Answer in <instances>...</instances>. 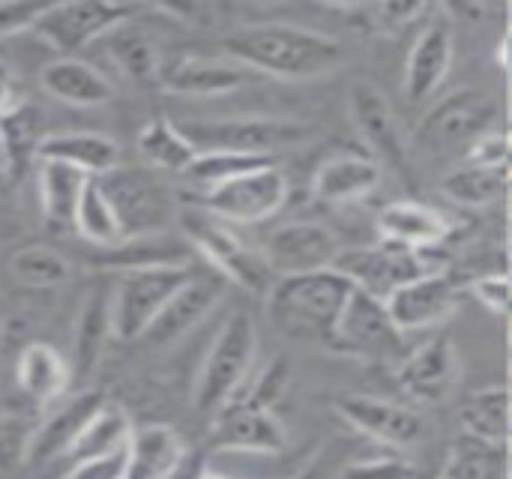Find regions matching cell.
<instances>
[{"instance_id":"1","label":"cell","mask_w":512,"mask_h":479,"mask_svg":"<svg viewBox=\"0 0 512 479\" xmlns=\"http://www.w3.org/2000/svg\"><path fill=\"white\" fill-rule=\"evenodd\" d=\"M225 51L252 75H273L285 81H312L336 72L348 51L336 36L300 24H258L225 36Z\"/></svg>"},{"instance_id":"2","label":"cell","mask_w":512,"mask_h":479,"mask_svg":"<svg viewBox=\"0 0 512 479\" xmlns=\"http://www.w3.org/2000/svg\"><path fill=\"white\" fill-rule=\"evenodd\" d=\"M351 291L354 288L336 270L285 276L270 285L267 312L285 336L330 345Z\"/></svg>"},{"instance_id":"3","label":"cell","mask_w":512,"mask_h":479,"mask_svg":"<svg viewBox=\"0 0 512 479\" xmlns=\"http://www.w3.org/2000/svg\"><path fill=\"white\" fill-rule=\"evenodd\" d=\"M258 357V327L249 312L237 309L219 327L195 378L192 402L204 414H219L225 405L243 399V384Z\"/></svg>"},{"instance_id":"4","label":"cell","mask_w":512,"mask_h":479,"mask_svg":"<svg viewBox=\"0 0 512 479\" xmlns=\"http://www.w3.org/2000/svg\"><path fill=\"white\" fill-rule=\"evenodd\" d=\"M498 120H501V105L489 93L477 87H465L444 96L426 111V117L414 132V144L417 150L435 159L468 156V150L480 138L498 129Z\"/></svg>"},{"instance_id":"5","label":"cell","mask_w":512,"mask_h":479,"mask_svg":"<svg viewBox=\"0 0 512 479\" xmlns=\"http://www.w3.org/2000/svg\"><path fill=\"white\" fill-rule=\"evenodd\" d=\"M195 153H234L273 159L276 150L312 138V126L285 117H228V120H174Z\"/></svg>"},{"instance_id":"6","label":"cell","mask_w":512,"mask_h":479,"mask_svg":"<svg viewBox=\"0 0 512 479\" xmlns=\"http://www.w3.org/2000/svg\"><path fill=\"white\" fill-rule=\"evenodd\" d=\"M177 225L183 237L189 240V246H195V252L210 264V270L219 273L225 282L243 285L255 294H267L270 285L276 282L264 258L255 249H249L228 228V222L198 207H186V210H177Z\"/></svg>"},{"instance_id":"7","label":"cell","mask_w":512,"mask_h":479,"mask_svg":"<svg viewBox=\"0 0 512 479\" xmlns=\"http://www.w3.org/2000/svg\"><path fill=\"white\" fill-rule=\"evenodd\" d=\"M120 222L123 240L162 234L177 219V201L153 168H114L96 177Z\"/></svg>"},{"instance_id":"8","label":"cell","mask_w":512,"mask_h":479,"mask_svg":"<svg viewBox=\"0 0 512 479\" xmlns=\"http://www.w3.org/2000/svg\"><path fill=\"white\" fill-rule=\"evenodd\" d=\"M195 273L189 264H156L126 270L111 291V336L120 342L141 339L174 291Z\"/></svg>"},{"instance_id":"9","label":"cell","mask_w":512,"mask_h":479,"mask_svg":"<svg viewBox=\"0 0 512 479\" xmlns=\"http://www.w3.org/2000/svg\"><path fill=\"white\" fill-rule=\"evenodd\" d=\"M288 177L285 171L273 165L255 168L249 174H240L234 180H225L213 189H204L192 198V207L222 219V222H240V225H258L273 219L285 201H288Z\"/></svg>"},{"instance_id":"10","label":"cell","mask_w":512,"mask_h":479,"mask_svg":"<svg viewBox=\"0 0 512 479\" xmlns=\"http://www.w3.org/2000/svg\"><path fill=\"white\" fill-rule=\"evenodd\" d=\"M138 6L114 0H87V3H45L42 15L33 21V33L60 54L81 51L105 39L114 27L132 21Z\"/></svg>"},{"instance_id":"11","label":"cell","mask_w":512,"mask_h":479,"mask_svg":"<svg viewBox=\"0 0 512 479\" xmlns=\"http://www.w3.org/2000/svg\"><path fill=\"white\" fill-rule=\"evenodd\" d=\"M333 270L354 291H363L381 303H387V297L393 291H399L402 285L420 279L423 273H432L423 252H411V249H402V246H393L384 240H378L372 246L342 249L339 258L333 261Z\"/></svg>"},{"instance_id":"12","label":"cell","mask_w":512,"mask_h":479,"mask_svg":"<svg viewBox=\"0 0 512 479\" xmlns=\"http://www.w3.org/2000/svg\"><path fill=\"white\" fill-rule=\"evenodd\" d=\"M342 249L345 246L327 225L300 219V222H285L273 228L264 237L258 255L264 258L273 279H285V276L333 270V261L339 258Z\"/></svg>"},{"instance_id":"13","label":"cell","mask_w":512,"mask_h":479,"mask_svg":"<svg viewBox=\"0 0 512 479\" xmlns=\"http://www.w3.org/2000/svg\"><path fill=\"white\" fill-rule=\"evenodd\" d=\"M339 354L357 360H393L402 348V333L387 315V306L363 291H351L336 321L330 342Z\"/></svg>"},{"instance_id":"14","label":"cell","mask_w":512,"mask_h":479,"mask_svg":"<svg viewBox=\"0 0 512 479\" xmlns=\"http://www.w3.org/2000/svg\"><path fill=\"white\" fill-rule=\"evenodd\" d=\"M348 111L351 120L363 138V144L372 150V159L381 165L387 162L402 177L411 174V150L402 135L399 117L390 105V99L369 81H354L348 93Z\"/></svg>"},{"instance_id":"15","label":"cell","mask_w":512,"mask_h":479,"mask_svg":"<svg viewBox=\"0 0 512 479\" xmlns=\"http://www.w3.org/2000/svg\"><path fill=\"white\" fill-rule=\"evenodd\" d=\"M456 54V27L447 9H435V15L417 33L402 75V93L408 102H426L450 75Z\"/></svg>"},{"instance_id":"16","label":"cell","mask_w":512,"mask_h":479,"mask_svg":"<svg viewBox=\"0 0 512 479\" xmlns=\"http://www.w3.org/2000/svg\"><path fill=\"white\" fill-rule=\"evenodd\" d=\"M336 411L351 429H357L360 435H366L384 447L408 450V447L420 444L426 435L423 417L414 408L390 402V399L351 393L336 402Z\"/></svg>"},{"instance_id":"17","label":"cell","mask_w":512,"mask_h":479,"mask_svg":"<svg viewBox=\"0 0 512 479\" xmlns=\"http://www.w3.org/2000/svg\"><path fill=\"white\" fill-rule=\"evenodd\" d=\"M459 303V288L450 276L432 270L423 273L420 279L402 285L399 291H393L387 297V315L396 324V330L405 333H420V330H432L438 324H444Z\"/></svg>"},{"instance_id":"18","label":"cell","mask_w":512,"mask_h":479,"mask_svg":"<svg viewBox=\"0 0 512 479\" xmlns=\"http://www.w3.org/2000/svg\"><path fill=\"white\" fill-rule=\"evenodd\" d=\"M252 72L231 57L210 54H177L159 63L156 81L180 96H228L240 90Z\"/></svg>"},{"instance_id":"19","label":"cell","mask_w":512,"mask_h":479,"mask_svg":"<svg viewBox=\"0 0 512 479\" xmlns=\"http://www.w3.org/2000/svg\"><path fill=\"white\" fill-rule=\"evenodd\" d=\"M222 294H225V279L219 273L195 270L174 291V297L162 306V312L156 315V321L150 324L144 339H150L153 345H174L177 339L192 333L219 306Z\"/></svg>"},{"instance_id":"20","label":"cell","mask_w":512,"mask_h":479,"mask_svg":"<svg viewBox=\"0 0 512 479\" xmlns=\"http://www.w3.org/2000/svg\"><path fill=\"white\" fill-rule=\"evenodd\" d=\"M288 435L279 417L270 408L252 402H231L216 414L210 447L228 453H279L285 450Z\"/></svg>"},{"instance_id":"21","label":"cell","mask_w":512,"mask_h":479,"mask_svg":"<svg viewBox=\"0 0 512 479\" xmlns=\"http://www.w3.org/2000/svg\"><path fill=\"white\" fill-rule=\"evenodd\" d=\"M456 378H459V357L447 336L429 339L414 354H408L402 360V366L396 369V381H399L402 393L420 405L447 399Z\"/></svg>"},{"instance_id":"22","label":"cell","mask_w":512,"mask_h":479,"mask_svg":"<svg viewBox=\"0 0 512 479\" xmlns=\"http://www.w3.org/2000/svg\"><path fill=\"white\" fill-rule=\"evenodd\" d=\"M378 237L384 243L426 252L432 246H441L450 237V222L441 210L420 204V201H393L375 216Z\"/></svg>"},{"instance_id":"23","label":"cell","mask_w":512,"mask_h":479,"mask_svg":"<svg viewBox=\"0 0 512 479\" xmlns=\"http://www.w3.org/2000/svg\"><path fill=\"white\" fill-rule=\"evenodd\" d=\"M186 459V447L171 426L150 423L132 429L123 450V479H174Z\"/></svg>"},{"instance_id":"24","label":"cell","mask_w":512,"mask_h":479,"mask_svg":"<svg viewBox=\"0 0 512 479\" xmlns=\"http://www.w3.org/2000/svg\"><path fill=\"white\" fill-rule=\"evenodd\" d=\"M36 162H57L81 171L84 177H105L120 165V147L102 132H57L42 135L36 144Z\"/></svg>"},{"instance_id":"25","label":"cell","mask_w":512,"mask_h":479,"mask_svg":"<svg viewBox=\"0 0 512 479\" xmlns=\"http://www.w3.org/2000/svg\"><path fill=\"white\" fill-rule=\"evenodd\" d=\"M381 186V165L372 156L339 153L318 165L312 177V195L324 204H357Z\"/></svg>"},{"instance_id":"26","label":"cell","mask_w":512,"mask_h":479,"mask_svg":"<svg viewBox=\"0 0 512 479\" xmlns=\"http://www.w3.org/2000/svg\"><path fill=\"white\" fill-rule=\"evenodd\" d=\"M108 339H111V291L96 285L81 300L72 324V357L66 360L72 378L84 381L99 369Z\"/></svg>"},{"instance_id":"27","label":"cell","mask_w":512,"mask_h":479,"mask_svg":"<svg viewBox=\"0 0 512 479\" xmlns=\"http://www.w3.org/2000/svg\"><path fill=\"white\" fill-rule=\"evenodd\" d=\"M105 399L99 393H81L75 399H69L57 414H51L42 426H33L30 444H27V462L33 465H48L57 462L69 453V447L75 444L78 432L84 429V423L96 414V408Z\"/></svg>"},{"instance_id":"28","label":"cell","mask_w":512,"mask_h":479,"mask_svg":"<svg viewBox=\"0 0 512 479\" xmlns=\"http://www.w3.org/2000/svg\"><path fill=\"white\" fill-rule=\"evenodd\" d=\"M39 84L48 96L75 108H96L114 96L111 81L96 66L78 57H57L45 63L39 72Z\"/></svg>"},{"instance_id":"29","label":"cell","mask_w":512,"mask_h":479,"mask_svg":"<svg viewBox=\"0 0 512 479\" xmlns=\"http://www.w3.org/2000/svg\"><path fill=\"white\" fill-rule=\"evenodd\" d=\"M15 381L33 405H51L66 393L72 372L57 348L48 342H27L15 360Z\"/></svg>"},{"instance_id":"30","label":"cell","mask_w":512,"mask_h":479,"mask_svg":"<svg viewBox=\"0 0 512 479\" xmlns=\"http://www.w3.org/2000/svg\"><path fill=\"white\" fill-rule=\"evenodd\" d=\"M129 435H132L129 414L120 405H114V402H102L96 408V414L84 423V429L78 432L75 444L69 447V453L63 459H69V465L105 459V456L123 450Z\"/></svg>"},{"instance_id":"31","label":"cell","mask_w":512,"mask_h":479,"mask_svg":"<svg viewBox=\"0 0 512 479\" xmlns=\"http://www.w3.org/2000/svg\"><path fill=\"white\" fill-rule=\"evenodd\" d=\"M90 177H84L75 168L57 165V162H39L36 171V189H39V207L51 228L72 231V216L78 207V198L84 192Z\"/></svg>"},{"instance_id":"32","label":"cell","mask_w":512,"mask_h":479,"mask_svg":"<svg viewBox=\"0 0 512 479\" xmlns=\"http://www.w3.org/2000/svg\"><path fill=\"white\" fill-rule=\"evenodd\" d=\"M444 195L468 210H486L507 198L510 189V165L504 168H480V165H462L450 171L441 180Z\"/></svg>"},{"instance_id":"33","label":"cell","mask_w":512,"mask_h":479,"mask_svg":"<svg viewBox=\"0 0 512 479\" xmlns=\"http://www.w3.org/2000/svg\"><path fill=\"white\" fill-rule=\"evenodd\" d=\"M462 429L468 438L507 444L510 438V390L504 384H492L474 390L462 408Z\"/></svg>"},{"instance_id":"34","label":"cell","mask_w":512,"mask_h":479,"mask_svg":"<svg viewBox=\"0 0 512 479\" xmlns=\"http://www.w3.org/2000/svg\"><path fill=\"white\" fill-rule=\"evenodd\" d=\"M138 153L141 159L153 168V171H174L183 174L189 168V162L195 159V147L189 144V138L180 132V126L168 117H156L150 120L141 132H138Z\"/></svg>"},{"instance_id":"35","label":"cell","mask_w":512,"mask_h":479,"mask_svg":"<svg viewBox=\"0 0 512 479\" xmlns=\"http://www.w3.org/2000/svg\"><path fill=\"white\" fill-rule=\"evenodd\" d=\"M72 231L84 243L99 246V249H114L123 243V231H120V222L114 216V207H111V201L102 192L96 177L87 180V186L78 198V207L72 216Z\"/></svg>"},{"instance_id":"36","label":"cell","mask_w":512,"mask_h":479,"mask_svg":"<svg viewBox=\"0 0 512 479\" xmlns=\"http://www.w3.org/2000/svg\"><path fill=\"white\" fill-rule=\"evenodd\" d=\"M9 273L30 291L60 288L72 279V264L51 246H21L9 255Z\"/></svg>"},{"instance_id":"37","label":"cell","mask_w":512,"mask_h":479,"mask_svg":"<svg viewBox=\"0 0 512 479\" xmlns=\"http://www.w3.org/2000/svg\"><path fill=\"white\" fill-rule=\"evenodd\" d=\"M108 54L111 60L123 69V75H129L132 81H156V72H159V54H156V45L153 39L135 27V18L114 27L108 36Z\"/></svg>"},{"instance_id":"38","label":"cell","mask_w":512,"mask_h":479,"mask_svg":"<svg viewBox=\"0 0 512 479\" xmlns=\"http://www.w3.org/2000/svg\"><path fill=\"white\" fill-rule=\"evenodd\" d=\"M450 479H510V456L507 444H489L468 438L456 444L450 465H447Z\"/></svg>"},{"instance_id":"39","label":"cell","mask_w":512,"mask_h":479,"mask_svg":"<svg viewBox=\"0 0 512 479\" xmlns=\"http://www.w3.org/2000/svg\"><path fill=\"white\" fill-rule=\"evenodd\" d=\"M273 165V159H261V156H234V153H195V159L189 162V168L183 171V177L198 189H213L225 180H234L240 174H249L255 168Z\"/></svg>"},{"instance_id":"40","label":"cell","mask_w":512,"mask_h":479,"mask_svg":"<svg viewBox=\"0 0 512 479\" xmlns=\"http://www.w3.org/2000/svg\"><path fill=\"white\" fill-rule=\"evenodd\" d=\"M39 111L30 108L27 102H15L3 117H0V150L6 162H18L24 153H36V144L42 141L39 132Z\"/></svg>"},{"instance_id":"41","label":"cell","mask_w":512,"mask_h":479,"mask_svg":"<svg viewBox=\"0 0 512 479\" xmlns=\"http://www.w3.org/2000/svg\"><path fill=\"white\" fill-rule=\"evenodd\" d=\"M360 15H363V24L372 27V30H381V33H393L405 24H411L414 18H420L429 6L426 3H363V6H354Z\"/></svg>"},{"instance_id":"42","label":"cell","mask_w":512,"mask_h":479,"mask_svg":"<svg viewBox=\"0 0 512 479\" xmlns=\"http://www.w3.org/2000/svg\"><path fill=\"white\" fill-rule=\"evenodd\" d=\"M33 426L12 414L9 408H0V468H12L18 459L27 456V444H30Z\"/></svg>"},{"instance_id":"43","label":"cell","mask_w":512,"mask_h":479,"mask_svg":"<svg viewBox=\"0 0 512 479\" xmlns=\"http://www.w3.org/2000/svg\"><path fill=\"white\" fill-rule=\"evenodd\" d=\"M339 479H417V471L411 462L399 456H384V459H357L345 465Z\"/></svg>"},{"instance_id":"44","label":"cell","mask_w":512,"mask_h":479,"mask_svg":"<svg viewBox=\"0 0 512 479\" xmlns=\"http://www.w3.org/2000/svg\"><path fill=\"white\" fill-rule=\"evenodd\" d=\"M465 165H480V168H504V165H510V138H507V132L495 129L486 138H480L468 150Z\"/></svg>"},{"instance_id":"45","label":"cell","mask_w":512,"mask_h":479,"mask_svg":"<svg viewBox=\"0 0 512 479\" xmlns=\"http://www.w3.org/2000/svg\"><path fill=\"white\" fill-rule=\"evenodd\" d=\"M471 291L483 309H489L495 315L510 312V276L507 273H486L471 285Z\"/></svg>"},{"instance_id":"46","label":"cell","mask_w":512,"mask_h":479,"mask_svg":"<svg viewBox=\"0 0 512 479\" xmlns=\"http://www.w3.org/2000/svg\"><path fill=\"white\" fill-rule=\"evenodd\" d=\"M45 3H30V0H3L0 3V39L15 36L33 27V21L42 15Z\"/></svg>"},{"instance_id":"47","label":"cell","mask_w":512,"mask_h":479,"mask_svg":"<svg viewBox=\"0 0 512 479\" xmlns=\"http://www.w3.org/2000/svg\"><path fill=\"white\" fill-rule=\"evenodd\" d=\"M123 450H117V453H111L105 459H93V462L72 465L69 474L63 479H123Z\"/></svg>"},{"instance_id":"48","label":"cell","mask_w":512,"mask_h":479,"mask_svg":"<svg viewBox=\"0 0 512 479\" xmlns=\"http://www.w3.org/2000/svg\"><path fill=\"white\" fill-rule=\"evenodd\" d=\"M15 102H21V96H18V90H15V81H12L9 69L0 63V117H3Z\"/></svg>"},{"instance_id":"49","label":"cell","mask_w":512,"mask_h":479,"mask_svg":"<svg viewBox=\"0 0 512 479\" xmlns=\"http://www.w3.org/2000/svg\"><path fill=\"white\" fill-rule=\"evenodd\" d=\"M195 479H228L225 474H216V471H201Z\"/></svg>"},{"instance_id":"50","label":"cell","mask_w":512,"mask_h":479,"mask_svg":"<svg viewBox=\"0 0 512 479\" xmlns=\"http://www.w3.org/2000/svg\"><path fill=\"white\" fill-rule=\"evenodd\" d=\"M0 210H3V186H0Z\"/></svg>"},{"instance_id":"51","label":"cell","mask_w":512,"mask_h":479,"mask_svg":"<svg viewBox=\"0 0 512 479\" xmlns=\"http://www.w3.org/2000/svg\"><path fill=\"white\" fill-rule=\"evenodd\" d=\"M438 479H450V477H447V474H441V477H438Z\"/></svg>"}]
</instances>
